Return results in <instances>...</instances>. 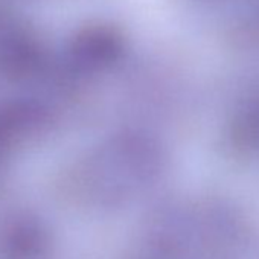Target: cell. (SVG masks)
I'll use <instances>...</instances> for the list:
<instances>
[{
	"mask_svg": "<svg viewBox=\"0 0 259 259\" xmlns=\"http://www.w3.org/2000/svg\"><path fill=\"white\" fill-rule=\"evenodd\" d=\"M40 230L26 220L0 224V259H35L41 251Z\"/></svg>",
	"mask_w": 259,
	"mask_h": 259,
	"instance_id": "cell-1",
	"label": "cell"
}]
</instances>
